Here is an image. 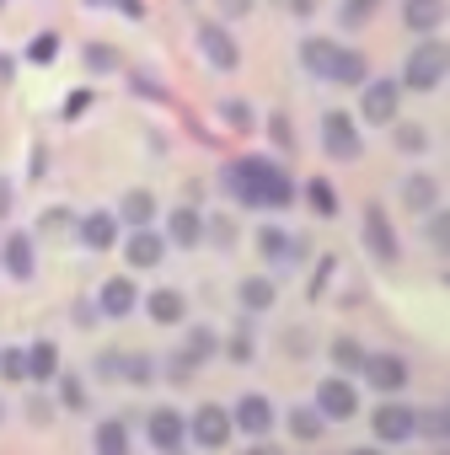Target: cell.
<instances>
[{
	"label": "cell",
	"mask_w": 450,
	"mask_h": 455,
	"mask_svg": "<svg viewBox=\"0 0 450 455\" xmlns=\"http://www.w3.org/2000/svg\"><path fill=\"white\" fill-rule=\"evenodd\" d=\"M225 188L237 193V204H258V209H285V204L295 198V182H290L279 166L258 161V156L225 166Z\"/></svg>",
	"instance_id": "cell-1"
},
{
	"label": "cell",
	"mask_w": 450,
	"mask_h": 455,
	"mask_svg": "<svg viewBox=\"0 0 450 455\" xmlns=\"http://www.w3.org/2000/svg\"><path fill=\"white\" fill-rule=\"evenodd\" d=\"M445 65H450V49H445L439 38H423V44L407 54V65H402V81H407L413 92H434V86L445 81Z\"/></svg>",
	"instance_id": "cell-2"
},
{
	"label": "cell",
	"mask_w": 450,
	"mask_h": 455,
	"mask_svg": "<svg viewBox=\"0 0 450 455\" xmlns=\"http://www.w3.org/2000/svg\"><path fill=\"white\" fill-rule=\"evenodd\" d=\"M370 428H375V439H381V444H402V439H413V434H418V412H413V407H402V402H381V407L370 412Z\"/></svg>",
	"instance_id": "cell-3"
},
{
	"label": "cell",
	"mask_w": 450,
	"mask_h": 455,
	"mask_svg": "<svg viewBox=\"0 0 450 455\" xmlns=\"http://www.w3.org/2000/svg\"><path fill=\"white\" fill-rule=\"evenodd\" d=\"M188 439L204 444V450H225L231 444V412L225 407H198L193 423H188Z\"/></svg>",
	"instance_id": "cell-4"
},
{
	"label": "cell",
	"mask_w": 450,
	"mask_h": 455,
	"mask_svg": "<svg viewBox=\"0 0 450 455\" xmlns=\"http://www.w3.org/2000/svg\"><path fill=\"white\" fill-rule=\"evenodd\" d=\"M198 49H204V60H209L214 70H237V65H242V49H237V38L225 33L220 22H204V28H198Z\"/></svg>",
	"instance_id": "cell-5"
},
{
	"label": "cell",
	"mask_w": 450,
	"mask_h": 455,
	"mask_svg": "<svg viewBox=\"0 0 450 455\" xmlns=\"http://www.w3.org/2000/svg\"><path fill=\"white\" fill-rule=\"evenodd\" d=\"M359 92H365V97H359L365 124H391V118H397V97H402L397 81H365Z\"/></svg>",
	"instance_id": "cell-6"
},
{
	"label": "cell",
	"mask_w": 450,
	"mask_h": 455,
	"mask_svg": "<svg viewBox=\"0 0 450 455\" xmlns=\"http://www.w3.org/2000/svg\"><path fill=\"white\" fill-rule=\"evenodd\" d=\"M322 145H327V156L354 161V156H359V129H354V118H349V113H327V118H322Z\"/></svg>",
	"instance_id": "cell-7"
},
{
	"label": "cell",
	"mask_w": 450,
	"mask_h": 455,
	"mask_svg": "<svg viewBox=\"0 0 450 455\" xmlns=\"http://www.w3.org/2000/svg\"><path fill=\"white\" fill-rule=\"evenodd\" d=\"M359 370H365V380H370L375 391H402V386H407V364H402L397 354H365Z\"/></svg>",
	"instance_id": "cell-8"
},
{
	"label": "cell",
	"mask_w": 450,
	"mask_h": 455,
	"mask_svg": "<svg viewBox=\"0 0 450 455\" xmlns=\"http://www.w3.org/2000/svg\"><path fill=\"white\" fill-rule=\"evenodd\" d=\"M317 412H322V418H338V423L354 418V412H359L354 386H349V380H322V386H317Z\"/></svg>",
	"instance_id": "cell-9"
},
{
	"label": "cell",
	"mask_w": 450,
	"mask_h": 455,
	"mask_svg": "<svg viewBox=\"0 0 450 455\" xmlns=\"http://www.w3.org/2000/svg\"><path fill=\"white\" fill-rule=\"evenodd\" d=\"M145 434H150V444H156V450H182V439H188V423H182V412H172V407H156V412L145 418Z\"/></svg>",
	"instance_id": "cell-10"
},
{
	"label": "cell",
	"mask_w": 450,
	"mask_h": 455,
	"mask_svg": "<svg viewBox=\"0 0 450 455\" xmlns=\"http://www.w3.org/2000/svg\"><path fill=\"white\" fill-rule=\"evenodd\" d=\"M124 258H129V268H156L166 258V242L150 231V225H140V231L129 236V247H124Z\"/></svg>",
	"instance_id": "cell-11"
},
{
	"label": "cell",
	"mask_w": 450,
	"mask_h": 455,
	"mask_svg": "<svg viewBox=\"0 0 450 455\" xmlns=\"http://www.w3.org/2000/svg\"><path fill=\"white\" fill-rule=\"evenodd\" d=\"M231 428L269 434V428H274V407H269V396H242V402H237V412H231Z\"/></svg>",
	"instance_id": "cell-12"
},
{
	"label": "cell",
	"mask_w": 450,
	"mask_h": 455,
	"mask_svg": "<svg viewBox=\"0 0 450 455\" xmlns=\"http://www.w3.org/2000/svg\"><path fill=\"white\" fill-rule=\"evenodd\" d=\"M365 242H370V252L381 258V263H391L397 258V236H391V225H386V209H365Z\"/></svg>",
	"instance_id": "cell-13"
},
{
	"label": "cell",
	"mask_w": 450,
	"mask_h": 455,
	"mask_svg": "<svg viewBox=\"0 0 450 455\" xmlns=\"http://www.w3.org/2000/svg\"><path fill=\"white\" fill-rule=\"evenodd\" d=\"M258 252H263L269 263H295V258H301V236L279 231V225H263V231H258Z\"/></svg>",
	"instance_id": "cell-14"
},
{
	"label": "cell",
	"mask_w": 450,
	"mask_h": 455,
	"mask_svg": "<svg viewBox=\"0 0 450 455\" xmlns=\"http://www.w3.org/2000/svg\"><path fill=\"white\" fill-rule=\"evenodd\" d=\"M0 263H6L12 279H33L38 274V258H33V236H6V252H0Z\"/></svg>",
	"instance_id": "cell-15"
},
{
	"label": "cell",
	"mask_w": 450,
	"mask_h": 455,
	"mask_svg": "<svg viewBox=\"0 0 450 455\" xmlns=\"http://www.w3.org/2000/svg\"><path fill=\"white\" fill-rule=\"evenodd\" d=\"M81 242H86L92 252H108V247L118 242V220H113L108 209H92V214L81 220Z\"/></svg>",
	"instance_id": "cell-16"
},
{
	"label": "cell",
	"mask_w": 450,
	"mask_h": 455,
	"mask_svg": "<svg viewBox=\"0 0 450 455\" xmlns=\"http://www.w3.org/2000/svg\"><path fill=\"white\" fill-rule=\"evenodd\" d=\"M445 22V0H407L402 6V28H413V33H434Z\"/></svg>",
	"instance_id": "cell-17"
},
{
	"label": "cell",
	"mask_w": 450,
	"mask_h": 455,
	"mask_svg": "<svg viewBox=\"0 0 450 455\" xmlns=\"http://www.w3.org/2000/svg\"><path fill=\"white\" fill-rule=\"evenodd\" d=\"M166 236H172L177 247H198V242H204V220H198V209H172Z\"/></svg>",
	"instance_id": "cell-18"
},
{
	"label": "cell",
	"mask_w": 450,
	"mask_h": 455,
	"mask_svg": "<svg viewBox=\"0 0 450 455\" xmlns=\"http://www.w3.org/2000/svg\"><path fill=\"white\" fill-rule=\"evenodd\" d=\"M402 204H407L413 214H429V209L439 204V182H434V177H423V172H418V177H407V182H402Z\"/></svg>",
	"instance_id": "cell-19"
},
{
	"label": "cell",
	"mask_w": 450,
	"mask_h": 455,
	"mask_svg": "<svg viewBox=\"0 0 450 455\" xmlns=\"http://www.w3.org/2000/svg\"><path fill=\"white\" fill-rule=\"evenodd\" d=\"M97 306H102V316H129L134 311V284L129 279H108L102 295H97Z\"/></svg>",
	"instance_id": "cell-20"
},
{
	"label": "cell",
	"mask_w": 450,
	"mask_h": 455,
	"mask_svg": "<svg viewBox=\"0 0 450 455\" xmlns=\"http://www.w3.org/2000/svg\"><path fill=\"white\" fill-rule=\"evenodd\" d=\"M301 60H306L311 76L327 81V76H333V60H338V44H327V38H306V44H301Z\"/></svg>",
	"instance_id": "cell-21"
},
{
	"label": "cell",
	"mask_w": 450,
	"mask_h": 455,
	"mask_svg": "<svg viewBox=\"0 0 450 455\" xmlns=\"http://www.w3.org/2000/svg\"><path fill=\"white\" fill-rule=\"evenodd\" d=\"M365 54H354V49H338V60H333V76L327 81H338V86H365Z\"/></svg>",
	"instance_id": "cell-22"
},
{
	"label": "cell",
	"mask_w": 450,
	"mask_h": 455,
	"mask_svg": "<svg viewBox=\"0 0 450 455\" xmlns=\"http://www.w3.org/2000/svg\"><path fill=\"white\" fill-rule=\"evenodd\" d=\"M145 311H150V322H161V327H172V322H182V295L177 290H156L150 300H145Z\"/></svg>",
	"instance_id": "cell-23"
},
{
	"label": "cell",
	"mask_w": 450,
	"mask_h": 455,
	"mask_svg": "<svg viewBox=\"0 0 450 455\" xmlns=\"http://www.w3.org/2000/svg\"><path fill=\"white\" fill-rule=\"evenodd\" d=\"M54 370H60L54 343H33L28 348V380H54Z\"/></svg>",
	"instance_id": "cell-24"
},
{
	"label": "cell",
	"mask_w": 450,
	"mask_h": 455,
	"mask_svg": "<svg viewBox=\"0 0 450 455\" xmlns=\"http://www.w3.org/2000/svg\"><path fill=\"white\" fill-rule=\"evenodd\" d=\"M118 214H124L129 225H150V214H156V198H150L145 188H134V193H124V204H118Z\"/></svg>",
	"instance_id": "cell-25"
},
{
	"label": "cell",
	"mask_w": 450,
	"mask_h": 455,
	"mask_svg": "<svg viewBox=\"0 0 450 455\" xmlns=\"http://www.w3.org/2000/svg\"><path fill=\"white\" fill-rule=\"evenodd\" d=\"M306 198H311V209H317L322 220H333V214H338V193H333V182L311 177V182H306Z\"/></svg>",
	"instance_id": "cell-26"
},
{
	"label": "cell",
	"mask_w": 450,
	"mask_h": 455,
	"mask_svg": "<svg viewBox=\"0 0 450 455\" xmlns=\"http://www.w3.org/2000/svg\"><path fill=\"white\" fill-rule=\"evenodd\" d=\"M150 375H156V364H150L145 354H124V359H118V380H129V386H150Z\"/></svg>",
	"instance_id": "cell-27"
},
{
	"label": "cell",
	"mask_w": 450,
	"mask_h": 455,
	"mask_svg": "<svg viewBox=\"0 0 450 455\" xmlns=\"http://www.w3.org/2000/svg\"><path fill=\"white\" fill-rule=\"evenodd\" d=\"M290 434L295 439H322V412L317 407H290Z\"/></svg>",
	"instance_id": "cell-28"
},
{
	"label": "cell",
	"mask_w": 450,
	"mask_h": 455,
	"mask_svg": "<svg viewBox=\"0 0 450 455\" xmlns=\"http://www.w3.org/2000/svg\"><path fill=\"white\" fill-rule=\"evenodd\" d=\"M274 295H279V290H274L269 279H247V284H242V306H247V311H269Z\"/></svg>",
	"instance_id": "cell-29"
},
{
	"label": "cell",
	"mask_w": 450,
	"mask_h": 455,
	"mask_svg": "<svg viewBox=\"0 0 450 455\" xmlns=\"http://www.w3.org/2000/svg\"><path fill=\"white\" fill-rule=\"evenodd\" d=\"M97 450L102 455H124L129 450V428L124 423H97Z\"/></svg>",
	"instance_id": "cell-30"
},
{
	"label": "cell",
	"mask_w": 450,
	"mask_h": 455,
	"mask_svg": "<svg viewBox=\"0 0 450 455\" xmlns=\"http://www.w3.org/2000/svg\"><path fill=\"white\" fill-rule=\"evenodd\" d=\"M182 354H188L193 364H204V359L214 354V332H209V327H193V332H188V348H182Z\"/></svg>",
	"instance_id": "cell-31"
},
{
	"label": "cell",
	"mask_w": 450,
	"mask_h": 455,
	"mask_svg": "<svg viewBox=\"0 0 450 455\" xmlns=\"http://www.w3.org/2000/svg\"><path fill=\"white\" fill-rule=\"evenodd\" d=\"M418 428H423L429 439H450V418H445V407H423V412H418Z\"/></svg>",
	"instance_id": "cell-32"
},
{
	"label": "cell",
	"mask_w": 450,
	"mask_h": 455,
	"mask_svg": "<svg viewBox=\"0 0 450 455\" xmlns=\"http://www.w3.org/2000/svg\"><path fill=\"white\" fill-rule=\"evenodd\" d=\"M375 6H381V0H343V28L370 22V17H375Z\"/></svg>",
	"instance_id": "cell-33"
},
{
	"label": "cell",
	"mask_w": 450,
	"mask_h": 455,
	"mask_svg": "<svg viewBox=\"0 0 450 455\" xmlns=\"http://www.w3.org/2000/svg\"><path fill=\"white\" fill-rule=\"evenodd\" d=\"M0 375H6V380H28V354L6 348V354H0Z\"/></svg>",
	"instance_id": "cell-34"
},
{
	"label": "cell",
	"mask_w": 450,
	"mask_h": 455,
	"mask_svg": "<svg viewBox=\"0 0 450 455\" xmlns=\"http://www.w3.org/2000/svg\"><path fill=\"white\" fill-rule=\"evenodd\" d=\"M220 118L231 124V129H253V108L247 102H220Z\"/></svg>",
	"instance_id": "cell-35"
},
{
	"label": "cell",
	"mask_w": 450,
	"mask_h": 455,
	"mask_svg": "<svg viewBox=\"0 0 450 455\" xmlns=\"http://www.w3.org/2000/svg\"><path fill=\"white\" fill-rule=\"evenodd\" d=\"M225 354H231V359H237V364H247V359H253V332H247V327H242V332H237V338H231V343H225Z\"/></svg>",
	"instance_id": "cell-36"
},
{
	"label": "cell",
	"mask_w": 450,
	"mask_h": 455,
	"mask_svg": "<svg viewBox=\"0 0 450 455\" xmlns=\"http://www.w3.org/2000/svg\"><path fill=\"white\" fill-rule=\"evenodd\" d=\"M86 65H92V70H113V65H118V54H113V49H102V44H92V49H86Z\"/></svg>",
	"instance_id": "cell-37"
},
{
	"label": "cell",
	"mask_w": 450,
	"mask_h": 455,
	"mask_svg": "<svg viewBox=\"0 0 450 455\" xmlns=\"http://www.w3.org/2000/svg\"><path fill=\"white\" fill-rule=\"evenodd\" d=\"M423 145H429L423 129H397V150H423Z\"/></svg>",
	"instance_id": "cell-38"
},
{
	"label": "cell",
	"mask_w": 450,
	"mask_h": 455,
	"mask_svg": "<svg viewBox=\"0 0 450 455\" xmlns=\"http://www.w3.org/2000/svg\"><path fill=\"white\" fill-rule=\"evenodd\" d=\"M60 402H65V407H81V402H86L81 380H70V375H65V380H60Z\"/></svg>",
	"instance_id": "cell-39"
},
{
	"label": "cell",
	"mask_w": 450,
	"mask_h": 455,
	"mask_svg": "<svg viewBox=\"0 0 450 455\" xmlns=\"http://www.w3.org/2000/svg\"><path fill=\"white\" fill-rule=\"evenodd\" d=\"M333 359H338V364H349V370H359V359H365V354H359L354 343H333Z\"/></svg>",
	"instance_id": "cell-40"
},
{
	"label": "cell",
	"mask_w": 450,
	"mask_h": 455,
	"mask_svg": "<svg viewBox=\"0 0 450 455\" xmlns=\"http://www.w3.org/2000/svg\"><path fill=\"white\" fill-rule=\"evenodd\" d=\"M209 236H214L220 247H231V242H237V225H231V220H214V225H209Z\"/></svg>",
	"instance_id": "cell-41"
},
{
	"label": "cell",
	"mask_w": 450,
	"mask_h": 455,
	"mask_svg": "<svg viewBox=\"0 0 450 455\" xmlns=\"http://www.w3.org/2000/svg\"><path fill=\"white\" fill-rule=\"evenodd\" d=\"M445 236H450V225H445V214H434L429 220V247H445Z\"/></svg>",
	"instance_id": "cell-42"
},
{
	"label": "cell",
	"mask_w": 450,
	"mask_h": 455,
	"mask_svg": "<svg viewBox=\"0 0 450 455\" xmlns=\"http://www.w3.org/2000/svg\"><path fill=\"white\" fill-rule=\"evenodd\" d=\"M33 60H38V65H44V60H54V33H44V38L33 44Z\"/></svg>",
	"instance_id": "cell-43"
},
{
	"label": "cell",
	"mask_w": 450,
	"mask_h": 455,
	"mask_svg": "<svg viewBox=\"0 0 450 455\" xmlns=\"http://www.w3.org/2000/svg\"><path fill=\"white\" fill-rule=\"evenodd\" d=\"M44 231H70V214H60V209H49V214H44Z\"/></svg>",
	"instance_id": "cell-44"
},
{
	"label": "cell",
	"mask_w": 450,
	"mask_h": 455,
	"mask_svg": "<svg viewBox=\"0 0 450 455\" xmlns=\"http://www.w3.org/2000/svg\"><path fill=\"white\" fill-rule=\"evenodd\" d=\"M220 12H225V17H247L253 0H220Z\"/></svg>",
	"instance_id": "cell-45"
},
{
	"label": "cell",
	"mask_w": 450,
	"mask_h": 455,
	"mask_svg": "<svg viewBox=\"0 0 450 455\" xmlns=\"http://www.w3.org/2000/svg\"><path fill=\"white\" fill-rule=\"evenodd\" d=\"M269 134H274L279 145H290V124H285V118H274V124H269Z\"/></svg>",
	"instance_id": "cell-46"
},
{
	"label": "cell",
	"mask_w": 450,
	"mask_h": 455,
	"mask_svg": "<svg viewBox=\"0 0 450 455\" xmlns=\"http://www.w3.org/2000/svg\"><path fill=\"white\" fill-rule=\"evenodd\" d=\"M6 209H12V182L0 177V214H6Z\"/></svg>",
	"instance_id": "cell-47"
},
{
	"label": "cell",
	"mask_w": 450,
	"mask_h": 455,
	"mask_svg": "<svg viewBox=\"0 0 450 455\" xmlns=\"http://www.w3.org/2000/svg\"><path fill=\"white\" fill-rule=\"evenodd\" d=\"M6 76H12V65H6V60H0V81H6Z\"/></svg>",
	"instance_id": "cell-48"
},
{
	"label": "cell",
	"mask_w": 450,
	"mask_h": 455,
	"mask_svg": "<svg viewBox=\"0 0 450 455\" xmlns=\"http://www.w3.org/2000/svg\"><path fill=\"white\" fill-rule=\"evenodd\" d=\"M0 412H6V407H0Z\"/></svg>",
	"instance_id": "cell-49"
}]
</instances>
